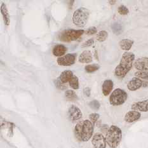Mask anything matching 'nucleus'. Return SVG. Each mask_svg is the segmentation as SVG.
I'll use <instances>...</instances> for the list:
<instances>
[{"label":"nucleus","mask_w":148,"mask_h":148,"mask_svg":"<svg viewBox=\"0 0 148 148\" xmlns=\"http://www.w3.org/2000/svg\"><path fill=\"white\" fill-rule=\"evenodd\" d=\"M111 28H112V30L113 31V33L116 34V35H119L120 34L122 31H123V27H122V25L119 24L117 23V22H116V23H114L111 25Z\"/></svg>","instance_id":"obj_22"},{"label":"nucleus","mask_w":148,"mask_h":148,"mask_svg":"<svg viewBox=\"0 0 148 148\" xmlns=\"http://www.w3.org/2000/svg\"><path fill=\"white\" fill-rule=\"evenodd\" d=\"M92 143L95 148H106V139L101 133L95 134L92 138Z\"/></svg>","instance_id":"obj_8"},{"label":"nucleus","mask_w":148,"mask_h":148,"mask_svg":"<svg viewBox=\"0 0 148 148\" xmlns=\"http://www.w3.org/2000/svg\"><path fill=\"white\" fill-rule=\"evenodd\" d=\"M55 84L56 85L57 88H58L59 89H60V90H64L67 88V86L62 85L63 83L60 81V79L59 78L57 79L56 81H55Z\"/></svg>","instance_id":"obj_31"},{"label":"nucleus","mask_w":148,"mask_h":148,"mask_svg":"<svg viewBox=\"0 0 148 148\" xmlns=\"http://www.w3.org/2000/svg\"><path fill=\"white\" fill-rule=\"evenodd\" d=\"M69 85L72 88L77 90L79 88V81L78 77L76 76H73V78L71 79L69 82Z\"/></svg>","instance_id":"obj_24"},{"label":"nucleus","mask_w":148,"mask_h":148,"mask_svg":"<svg viewBox=\"0 0 148 148\" xmlns=\"http://www.w3.org/2000/svg\"><path fill=\"white\" fill-rule=\"evenodd\" d=\"M116 1H109V3H110L111 5H114L115 3H116Z\"/></svg>","instance_id":"obj_34"},{"label":"nucleus","mask_w":148,"mask_h":148,"mask_svg":"<svg viewBox=\"0 0 148 148\" xmlns=\"http://www.w3.org/2000/svg\"><path fill=\"white\" fill-rule=\"evenodd\" d=\"M118 12L120 14V15H127L128 13H129V10H128V9L126 6H124V5H121L118 7Z\"/></svg>","instance_id":"obj_27"},{"label":"nucleus","mask_w":148,"mask_h":148,"mask_svg":"<svg viewBox=\"0 0 148 148\" xmlns=\"http://www.w3.org/2000/svg\"><path fill=\"white\" fill-rule=\"evenodd\" d=\"M67 48L63 45H57L53 47V54L55 56L61 57L66 53Z\"/></svg>","instance_id":"obj_16"},{"label":"nucleus","mask_w":148,"mask_h":148,"mask_svg":"<svg viewBox=\"0 0 148 148\" xmlns=\"http://www.w3.org/2000/svg\"><path fill=\"white\" fill-rule=\"evenodd\" d=\"M90 12L87 8L81 7L73 13L72 20L73 24L78 27H85L87 23Z\"/></svg>","instance_id":"obj_3"},{"label":"nucleus","mask_w":148,"mask_h":148,"mask_svg":"<svg viewBox=\"0 0 148 148\" xmlns=\"http://www.w3.org/2000/svg\"><path fill=\"white\" fill-rule=\"evenodd\" d=\"M100 117V115L97 113H92L89 115L90 121L93 125H95L96 122L97 121L99 118Z\"/></svg>","instance_id":"obj_29"},{"label":"nucleus","mask_w":148,"mask_h":148,"mask_svg":"<svg viewBox=\"0 0 148 148\" xmlns=\"http://www.w3.org/2000/svg\"><path fill=\"white\" fill-rule=\"evenodd\" d=\"M122 139V132L118 127L112 125L106 133V143L111 148H116Z\"/></svg>","instance_id":"obj_2"},{"label":"nucleus","mask_w":148,"mask_h":148,"mask_svg":"<svg viewBox=\"0 0 148 148\" xmlns=\"http://www.w3.org/2000/svg\"><path fill=\"white\" fill-rule=\"evenodd\" d=\"M84 94L85 95L87 96V97H90L91 94V90L89 87H86L84 88Z\"/></svg>","instance_id":"obj_33"},{"label":"nucleus","mask_w":148,"mask_h":148,"mask_svg":"<svg viewBox=\"0 0 148 148\" xmlns=\"http://www.w3.org/2000/svg\"><path fill=\"white\" fill-rule=\"evenodd\" d=\"M134 44V41L129 39H123L119 42L121 49L125 51H128L132 47Z\"/></svg>","instance_id":"obj_18"},{"label":"nucleus","mask_w":148,"mask_h":148,"mask_svg":"<svg viewBox=\"0 0 148 148\" xmlns=\"http://www.w3.org/2000/svg\"><path fill=\"white\" fill-rule=\"evenodd\" d=\"M89 105L90 106V108L92 109H94V110H98V109L100 108V106H101V104H100L99 102L97 101V100H94V101H91L90 102Z\"/></svg>","instance_id":"obj_28"},{"label":"nucleus","mask_w":148,"mask_h":148,"mask_svg":"<svg viewBox=\"0 0 148 148\" xmlns=\"http://www.w3.org/2000/svg\"><path fill=\"white\" fill-rule=\"evenodd\" d=\"M76 57V53H67L64 56L58 58L57 62L60 66H69L75 63Z\"/></svg>","instance_id":"obj_7"},{"label":"nucleus","mask_w":148,"mask_h":148,"mask_svg":"<svg viewBox=\"0 0 148 148\" xmlns=\"http://www.w3.org/2000/svg\"><path fill=\"white\" fill-rule=\"evenodd\" d=\"M1 12L5 25H8L10 24V15L8 12V9L4 3H3L1 6Z\"/></svg>","instance_id":"obj_19"},{"label":"nucleus","mask_w":148,"mask_h":148,"mask_svg":"<svg viewBox=\"0 0 148 148\" xmlns=\"http://www.w3.org/2000/svg\"><path fill=\"white\" fill-rule=\"evenodd\" d=\"M65 96L66 99L69 101H76L78 99L75 92L71 90H67L65 93Z\"/></svg>","instance_id":"obj_21"},{"label":"nucleus","mask_w":148,"mask_h":148,"mask_svg":"<svg viewBox=\"0 0 148 148\" xmlns=\"http://www.w3.org/2000/svg\"><path fill=\"white\" fill-rule=\"evenodd\" d=\"M108 37V32L106 31H101L97 34L96 39L97 40V41H100V42H103V41H104L107 40Z\"/></svg>","instance_id":"obj_23"},{"label":"nucleus","mask_w":148,"mask_h":148,"mask_svg":"<svg viewBox=\"0 0 148 148\" xmlns=\"http://www.w3.org/2000/svg\"><path fill=\"white\" fill-rule=\"evenodd\" d=\"M85 33V31L81 30H75L73 29H66L59 34V39L60 41L64 42H71L73 41H76Z\"/></svg>","instance_id":"obj_4"},{"label":"nucleus","mask_w":148,"mask_h":148,"mask_svg":"<svg viewBox=\"0 0 148 148\" xmlns=\"http://www.w3.org/2000/svg\"><path fill=\"white\" fill-rule=\"evenodd\" d=\"M128 98L127 93L121 88H116L109 97V102L112 106H118L123 104Z\"/></svg>","instance_id":"obj_5"},{"label":"nucleus","mask_w":148,"mask_h":148,"mask_svg":"<svg viewBox=\"0 0 148 148\" xmlns=\"http://www.w3.org/2000/svg\"><path fill=\"white\" fill-rule=\"evenodd\" d=\"M134 67L139 71H148V57H141L134 62Z\"/></svg>","instance_id":"obj_10"},{"label":"nucleus","mask_w":148,"mask_h":148,"mask_svg":"<svg viewBox=\"0 0 148 148\" xmlns=\"http://www.w3.org/2000/svg\"><path fill=\"white\" fill-rule=\"evenodd\" d=\"M83 122H79L77 123L75 128V134L76 138L79 141L82 140V128Z\"/></svg>","instance_id":"obj_20"},{"label":"nucleus","mask_w":148,"mask_h":148,"mask_svg":"<svg viewBox=\"0 0 148 148\" xmlns=\"http://www.w3.org/2000/svg\"><path fill=\"white\" fill-rule=\"evenodd\" d=\"M73 77V73L72 71H64L60 74L59 79L62 83H66L67 82H69Z\"/></svg>","instance_id":"obj_17"},{"label":"nucleus","mask_w":148,"mask_h":148,"mask_svg":"<svg viewBox=\"0 0 148 148\" xmlns=\"http://www.w3.org/2000/svg\"><path fill=\"white\" fill-rule=\"evenodd\" d=\"M93 59L92 54L90 50H85L80 54L78 58V61L83 64H88L91 62Z\"/></svg>","instance_id":"obj_14"},{"label":"nucleus","mask_w":148,"mask_h":148,"mask_svg":"<svg viewBox=\"0 0 148 148\" xmlns=\"http://www.w3.org/2000/svg\"><path fill=\"white\" fill-rule=\"evenodd\" d=\"M131 108L133 111H139L141 112L148 111V99L134 103L132 105Z\"/></svg>","instance_id":"obj_12"},{"label":"nucleus","mask_w":148,"mask_h":148,"mask_svg":"<svg viewBox=\"0 0 148 148\" xmlns=\"http://www.w3.org/2000/svg\"><path fill=\"white\" fill-rule=\"evenodd\" d=\"M97 29L95 27H90L87 29V30L85 31V33L87 35H93L97 33Z\"/></svg>","instance_id":"obj_30"},{"label":"nucleus","mask_w":148,"mask_h":148,"mask_svg":"<svg viewBox=\"0 0 148 148\" xmlns=\"http://www.w3.org/2000/svg\"><path fill=\"white\" fill-rule=\"evenodd\" d=\"M112 88H113V82L111 79L105 80L102 86L103 95L104 96L109 95L112 90Z\"/></svg>","instance_id":"obj_15"},{"label":"nucleus","mask_w":148,"mask_h":148,"mask_svg":"<svg viewBox=\"0 0 148 148\" xmlns=\"http://www.w3.org/2000/svg\"><path fill=\"white\" fill-rule=\"evenodd\" d=\"M94 40L93 39L88 40L87 41H86L85 42H84L82 45V48H86V47H90L93 44H94Z\"/></svg>","instance_id":"obj_32"},{"label":"nucleus","mask_w":148,"mask_h":148,"mask_svg":"<svg viewBox=\"0 0 148 148\" xmlns=\"http://www.w3.org/2000/svg\"><path fill=\"white\" fill-rule=\"evenodd\" d=\"M141 86H143V81L137 77L133 78L127 84V88L130 91H136Z\"/></svg>","instance_id":"obj_11"},{"label":"nucleus","mask_w":148,"mask_h":148,"mask_svg":"<svg viewBox=\"0 0 148 148\" xmlns=\"http://www.w3.org/2000/svg\"><path fill=\"white\" fill-rule=\"evenodd\" d=\"M135 76L140 79H148V71H137L135 73Z\"/></svg>","instance_id":"obj_26"},{"label":"nucleus","mask_w":148,"mask_h":148,"mask_svg":"<svg viewBox=\"0 0 148 148\" xmlns=\"http://www.w3.org/2000/svg\"><path fill=\"white\" fill-rule=\"evenodd\" d=\"M94 126L92 122L86 120L83 121L82 128V141L87 142L92 137L94 132Z\"/></svg>","instance_id":"obj_6"},{"label":"nucleus","mask_w":148,"mask_h":148,"mask_svg":"<svg viewBox=\"0 0 148 148\" xmlns=\"http://www.w3.org/2000/svg\"><path fill=\"white\" fill-rule=\"evenodd\" d=\"M67 115L71 120L76 121L79 120L82 117L83 114L81 110L76 106H71L68 109Z\"/></svg>","instance_id":"obj_9"},{"label":"nucleus","mask_w":148,"mask_h":148,"mask_svg":"<svg viewBox=\"0 0 148 148\" xmlns=\"http://www.w3.org/2000/svg\"><path fill=\"white\" fill-rule=\"evenodd\" d=\"M100 68V66L97 64H90V65L86 66L85 67V71L87 73H94L97 71Z\"/></svg>","instance_id":"obj_25"},{"label":"nucleus","mask_w":148,"mask_h":148,"mask_svg":"<svg viewBox=\"0 0 148 148\" xmlns=\"http://www.w3.org/2000/svg\"><path fill=\"white\" fill-rule=\"evenodd\" d=\"M141 116L140 112L136 111H128L125 116V121L127 123H133V122L137 121Z\"/></svg>","instance_id":"obj_13"},{"label":"nucleus","mask_w":148,"mask_h":148,"mask_svg":"<svg viewBox=\"0 0 148 148\" xmlns=\"http://www.w3.org/2000/svg\"><path fill=\"white\" fill-rule=\"evenodd\" d=\"M135 60V55L132 52H125L118 65L114 70L115 75L120 78H123L131 70Z\"/></svg>","instance_id":"obj_1"}]
</instances>
